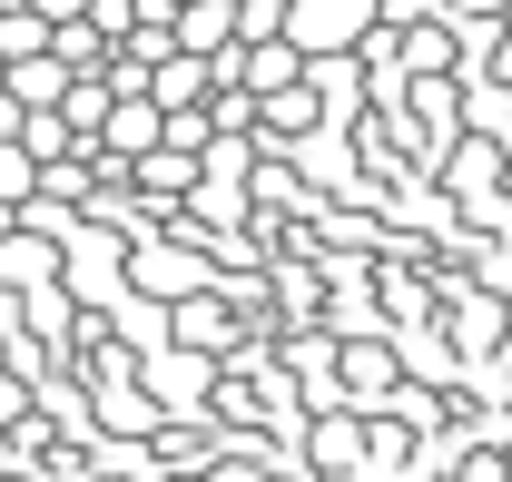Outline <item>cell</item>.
<instances>
[{
  "label": "cell",
  "instance_id": "1",
  "mask_svg": "<svg viewBox=\"0 0 512 482\" xmlns=\"http://www.w3.org/2000/svg\"><path fill=\"white\" fill-rule=\"evenodd\" d=\"M128 296H148V305H178L188 296H217V266H207V237H197L188 217H168L158 237H138L128 246Z\"/></svg>",
  "mask_w": 512,
  "mask_h": 482
},
{
  "label": "cell",
  "instance_id": "12",
  "mask_svg": "<svg viewBox=\"0 0 512 482\" xmlns=\"http://www.w3.org/2000/svg\"><path fill=\"white\" fill-rule=\"evenodd\" d=\"M0 20H10V0H0Z\"/></svg>",
  "mask_w": 512,
  "mask_h": 482
},
{
  "label": "cell",
  "instance_id": "8",
  "mask_svg": "<svg viewBox=\"0 0 512 482\" xmlns=\"http://www.w3.org/2000/svg\"><path fill=\"white\" fill-rule=\"evenodd\" d=\"M40 178H50V168H40L20 138H0V207H20V217H30V207H40Z\"/></svg>",
  "mask_w": 512,
  "mask_h": 482
},
{
  "label": "cell",
  "instance_id": "9",
  "mask_svg": "<svg viewBox=\"0 0 512 482\" xmlns=\"http://www.w3.org/2000/svg\"><path fill=\"white\" fill-rule=\"evenodd\" d=\"M20 10H40V20H60V30H69V20H89L99 0H20Z\"/></svg>",
  "mask_w": 512,
  "mask_h": 482
},
{
  "label": "cell",
  "instance_id": "2",
  "mask_svg": "<svg viewBox=\"0 0 512 482\" xmlns=\"http://www.w3.org/2000/svg\"><path fill=\"white\" fill-rule=\"evenodd\" d=\"M60 286L79 296V315H109V305H128V237L89 217V227L69 237V266H60Z\"/></svg>",
  "mask_w": 512,
  "mask_h": 482
},
{
  "label": "cell",
  "instance_id": "4",
  "mask_svg": "<svg viewBox=\"0 0 512 482\" xmlns=\"http://www.w3.org/2000/svg\"><path fill=\"white\" fill-rule=\"evenodd\" d=\"M365 423H375V414H355V404H345V414H316V423H306V473L355 482V473H365Z\"/></svg>",
  "mask_w": 512,
  "mask_h": 482
},
{
  "label": "cell",
  "instance_id": "7",
  "mask_svg": "<svg viewBox=\"0 0 512 482\" xmlns=\"http://www.w3.org/2000/svg\"><path fill=\"white\" fill-rule=\"evenodd\" d=\"M50 50H60V20H40V10L10 0V20H0V60L20 69V60H50Z\"/></svg>",
  "mask_w": 512,
  "mask_h": 482
},
{
  "label": "cell",
  "instance_id": "10",
  "mask_svg": "<svg viewBox=\"0 0 512 482\" xmlns=\"http://www.w3.org/2000/svg\"><path fill=\"white\" fill-rule=\"evenodd\" d=\"M493 79H503V89H512V40H503V50H493Z\"/></svg>",
  "mask_w": 512,
  "mask_h": 482
},
{
  "label": "cell",
  "instance_id": "5",
  "mask_svg": "<svg viewBox=\"0 0 512 482\" xmlns=\"http://www.w3.org/2000/svg\"><path fill=\"white\" fill-rule=\"evenodd\" d=\"M168 30H178V50H188V60H227V50H247L237 0H197V10H178V20H168Z\"/></svg>",
  "mask_w": 512,
  "mask_h": 482
},
{
  "label": "cell",
  "instance_id": "11",
  "mask_svg": "<svg viewBox=\"0 0 512 482\" xmlns=\"http://www.w3.org/2000/svg\"><path fill=\"white\" fill-rule=\"evenodd\" d=\"M0 89H10V60H0Z\"/></svg>",
  "mask_w": 512,
  "mask_h": 482
},
{
  "label": "cell",
  "instance_id": "3",
  "mask_svg": "<svg viewBox=\"0 0 512 482\" xmlns=\"http://www.w3.org/2000/svg\"><path fill=\"white\" fill-rule=\"evenodd\" d=\"M60 266H69V246H60V237H40L30 217L0 237V286H10V296H50V286H60Z\"/></svg>",
  "mask_w": 512,
  "mask_h": 482
},
{
  "label": "cell",
  "instance_id": "6",
  "mask_svg": "<svg viewBox=\"0 0 512 482\" xmlns=\"http://www.w3.org/2000/svg\"><path fill=\"white\" fill-rule=\"evenodd\" d=\"M463 138H512V89L503 79H463Z\"/></svg>",
  "mask_w": 512,
  "mask_h": 482
}]
</instances>
